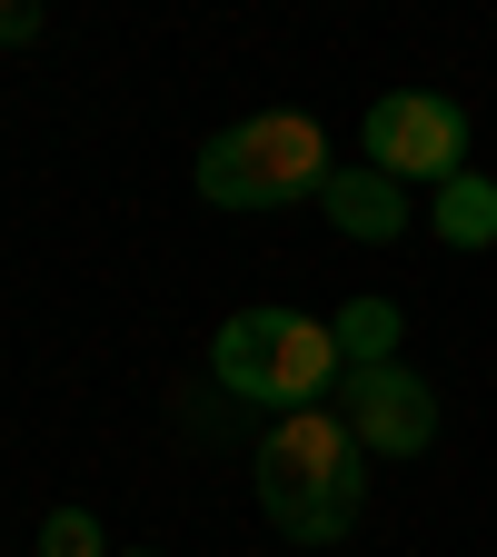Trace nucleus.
I'll return each mask as SVG.
<instances>
[{"label":"nucleus","instance_id":"obj_1","mask_svg":"<svg viewBox=\"0 0 497 557\" xmlns=\"http://www.w3.org/2000/svg\"><path fill=\"white\" fill-rule=\"evenodd\" d=\"M369 448L348 438V418L319 398V408H278L269 418V438H259V508L278 537H299V547H338L348 528H359L369 508Z\"/></svg>","mask_w":497,"mask_h":557},{"label":"nucleus","instance_id":"obj_2","mask_svg":"<svg viewBox=\"0 0 497 557\" xmlns=\"http://www.w3.org/2000/svg\"><path fill=\"white\" fill-rule=\"evenodd\" d=\"M328 170H338L328 129L309 110H259L199 150V199L209 209H289V199H319Z\"/></svg>","mask_w":497,"mask_h":557},{"label":"nucleus","instance_id":"obj_3","mask_svg":"<svg viewBox=\"0 0 497 557\" xmlns=\"http://www.w3.org/2000/svg\"><path fill=\"white\" fill-rule=\"evenodd\" d=\"M359 150H369V170H388L398 189H408V180L448 189V180L468 170V110L438 100V90H378L369 120H359Z\"/></svg>","mask_w":497,"mask_h":557},{"label":"nucleus","instance_id":"obj_4","mask_svg":"<svg viewBox=\"0 0 497 557\" xmlns=\"http://www.w3.org/2000/svg\"><path fill=\"white\" fill-rule=\"evenodd\" d=\"M338 418H348V438H359L369 458H418L438 438V388L418 379V369H348L338 379V398H328Z\"/></svg>","mask_w":497,"mask_h":557},{"label":"nucleus","instance_id":"obj_5","mask_svg":"<svg viewBox=\"0 0 497 557\" xmlns=\"http://www.w3.org/2000/svg\"><path fill=\"white\" fill-rule=\"evenodd\" d=\"M319 209H328L338 239H398V230H408V189H398L388 170H369V160H338L328 189H319Z\"/></svg>","mask_w":497,"mask_h":557},{"label":"nucleus","instance_id":"obj_6","mask_svg":"<svg viewBox=\"0 0 497 557\" xmlns=\"http://www.w3.org/2000/svg\"><path fill=\"white\" fill-rule=\"evenodd\" d=\"M278 338H289V309H239V319H220V338H209V379H220L229 398H259L269 408Z\"/></svg>","mask_w":497,"mask_h":557},{"label":"nucleus","instance_id":"obj_7","mask_svg":"<svg viewBox=\"0 0 497 557\" xmlns=\"http://www.w3.org/2000/svg\"><path fill=\"white\" fill-rule=\"evenodd\" d=\"M438 239L448 249H497V180L487 170H458L438 189Z\"/></svg>","mask_w":497,"mask_h":557},{"label":"nucleus","instance_id":"obj_8","mask_svg":"<svg viewBox=\"0 0 497 557\" xmlns=\"http://www.w3.org/2000/svg\"><path fill=\"white\" fill-rule=\"evenodd\" d=\"M328 329H338V359H348V369H388V359H398V338H408L398 299H348Z\"/></svg>","mask_w":497,"mask_h":557},{"label":"nucleus","instance_id":"obj_9","mask_svg":"<svg viewBox=\"0 0 497 557\" xmlns=\"http://www.w3.org/2000/svg\"><path fill=\"white\" fill-rule=\"evenodd\" d=\"M40 557H110V537H100L90 508H50L40 518Z\"/></svg>","mask_w":497,"mask_h":557},{"label":"nucleus","instance_id":"obj_10","mask_svg":"<svg viewBox=\"0 0 497 557\" xmlns=\"http://www.w3.org/2000/svg\"><path fill=\"white\" fill-rule=\"evenodd\" d=\"M0 40H40V11H30V0H0Z\"/></svg>","mask_w":497,"mask_h":557},{"label":"nucleus","instance_id":"obj_11","mask_svg":"<svg viewBox=\"0 0 497 557\" xmlns=\"http://www.w3.org/2000/svg\"><path fill=\"white\" fill-rule=\"evenodd\" d=\"M110 557H160V547H110Z\"/></svg>","mask_w":497,"mask_h":557}]
</instances>
